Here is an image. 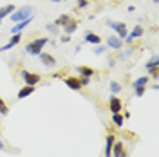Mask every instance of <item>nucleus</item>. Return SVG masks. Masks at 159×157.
Returning <instances> with one entry per match:
<instances>
[{
	"mask_svg": "<svg viewBox=\"0 0 159 157\" xmlns=\"http://www.w3.org/2000/svg\"><path fill=\"white\" fill-rule=\"evenodd\" d=\"M76 29H78V20H74V18H70L65 25H63V31H65V34H72V33H76Z\"/></svg>",
	"mask_w": 159,
	"mask_h": 157,
	"instance_id": "nucleus-13",
	"label": "nucleus"
},
{
	"mask_svg": "<svg viewBox=\"0 0 159 157\" xmlns=\"http://www.w3.org/2000/svg\"><path fill=\"white\" fill-rule=\"evenodd\" d=\"M31 22H33V18L24 20V22H16V24H15V27L11 29V33H13V34H16V33H22V29H25V27L29 25Z\"/></svg>",
	"mask_w": 159,
	"mask_h": 157,
	"instance_id": "nucleus-17",
	"label": "nucleus"
},
{
	"mask_svg": "<svg viewBox=\"0 0 159 157\" xmlns=\"http://www.w3.org/2000/svg\"><path fill=\"white\" fill-rule=\"evenodd\" d=\"M65 85L70 88V90H81V81H80V78H76V76H65Z\"/></svg>",
	"mask_w": 159,
	"mask_h": 157,
	"instance_id": "nucleus-7",
	"label": "nucleus"
},
{
	"mask_svg": "<svg viewBox=\"0 0 159 157\" xmlns=\"http://www.w3.org/2000/svg\"><path fill=\"white\" fill-rule=\"evenodd\" d=\"M51 2H54V4H56V2H61V0H51Z\"/></svg>",
	"mask_w": 159,
	"mask_h": 157,
	"instance_id": "nucleus-34",
	"label": "nucleus"
},
{
	"mask_svg": "<svg viewBox=\"0 0 159 157\" xmlns=\"http://www.w3.org/2000/svg\"><path fill=\"white\" fill-rule=\"evenodd\" d=\"M114 134H109L107 136V141H105V157H110V152H112V145H114Z\"/></svg>",
	"mask_w": 159,
	"mask_h": 157,
	"instance_id": "nucleus-18",
	"label": "nucleus"
},
{
	"mask_svg": "<svg viewBox=\"0 0 159 157\" xmlns=\"http://www.w3.org/2000/svg\"><path fill=\"white\" fill-rule=\"evenodd\" d=\"M157 63H159V58H157V56H152V58L145 63V69H148V67H156Z\"/></svg>",
	"mask_w": 159,
	"mask_h": 157,
	"instance_id": "nucleus-23",
	"label": "nucleus"
},
{
	"mask_svg": "<svg viewBox=\"0 0 159 157\" xmlns=\"http://www.w3.org/2000/svg\"><path fill=\"white\" fill-rule=\"evenodd\" d=\"M152 2H154V4H157V2H159V0H152Z\"/></svg>",
	"mask_w": 159,
	"mask_h": 157,
	"instance_id": "nucleus-35",
	"label": "nucleus"
},
{
	"mask_svg": "<svg viewBox=\"0 0 159 157\" xmlns=\"http://www.w3.org/2000/svg\"><path fill=\"white\" fill-rule=\"evenodd\" d=\"M147 70H148V74H150V76H152L154 79H157V78H159V69H157V65H156V67H148Z\"/></svg>",
	"mask_w": 159,
	"mask_h": 157,
	"instance_id": "nucleus-24",
	"label": "nucleus"
},
{
	"mask_svg": "<svg viewBox=\"0 0 159 157\" xmlns=\"http://www.w3.org/2000/svg\"><path fill=\"white\" fill-rule=\"evenodd\" d=\"M47 43H49V38H36L25 45V52H29L31 56H38Z\"/></svg>",
	"mask_w": 159,
	"mask_h": 157,
	"instance_id": "nucleus-2",
	"label": "nucleus"
},
{
	"mask_svg": "<svg viewBox=\"0 0 159 157\" xmlns=\"http://www.w3.org/2000/svg\"><path fill=\"white\" fill-rule=\"evenodd\" d=\"M89 2H90V0H89Z\"/></svg>",
	"mask_w": 159,
	"mask_h": 157,
	"instance_id": "nucleus-36",
	"label": "nucleus"
},
{
	"mask_svg": "<svg viewBox=\"0 0 159 157\" xmlns=\"http://www.w3.org/2000/svg\"><path fill=\"white\" fill-rule=\"evenodd\" d=\"M110 157H129L127 150H125V145L121 141H114L112 145V152H110Z\"/></svg>",
	"mask_w": 159,
	"mask_h": 157,
	"instance_id": "nucleus-5",
	"label": "nucleus"
},
{
	"mask_svg": "<svg viewBox=\"0 0 159 157\" xmlns=\"http://www.w3.org/2000/svg\"><path fill=\"white\" fill-rule=\"evenodd\" d=\"M76 72H80V76H83V78H92L96 70L92 67H87V65H80V67H76Z\"/></svg>",
	"mask_w": 159,
	"mask_h": 157,
	"instance_id": "nucleus-10",
	"label": "nucleus"
},
{
	"mask_svg": "<svg viewBox=\"0 0 159 157\" xmlns=\"http://www.w3.org/2000/svg\"><path fill=\"white\" fill-rule=\"evenodd\" d=\"M112 123H114L116 127H123V123H125V118L121 116V112H118V114H112Z\"/></svg>",
	"mask_w": 159,
	"mask_h": 157,
	"instance_id": "nucleus-21",
	"label": "nucleus"
},
{
	"mask_svg": "<svg viewBox=\"0 0 159 157\" xmlns=\"http://www.w3.org/2000/svg\"><path fill=\"white\" fill-rule=\"evenodd\" d=\"M107 43H109V47L110 49H121L123 47V40L121 38H118V36H109L107 38Z\"/></svg>",
	"mask_w": 159,
	"mask_h": 157,
	"instance_id": "nucleus-15",
	"label": "nucleus"
},
{
	"mask_svg": "<svg viewBox=\"0 0 159 157\" xmlns=\"http://www.w3.org/2000/svg\"><path fill=\"white\" fill-rule=\"evenodd\" d=\"M69 40H70V36H69V34H63V36H61V42H63V43H67Z\"/></svg>",
	"mask_w": 159,
	"mask_h": 157,
	"instance_id": "nucleus-32",
	"label": "nucleus"
},
{
	"mask_svg": "<svg viewBox=\"0 0 159 157\" xmlns=\"http://www.w3.org/2000/svg\"><path fill=\"white\" fill-rule=\"evenodd\" d=\"M85 42H87V43H94V45H99V43H101V38H99L98 34H94V33L87 31V33H85Z\"/></svg>",
	"mask_w": 159,
	"mask_h": 157,
	"instance_id": "nucleus-19",
	"label": "nucleus"
},
{
	"mask_svg": "<svg viewBox=\"0 0 159 157\" xmlns=\"http://www.w3.org/2000/svg\"><path fill=\"white\" fill-rule=\"evenodd\" d=\"M20 76H22V79L25 81V85H33V87H36L40 81H42L40 74H36V72H29V70H20Z\"/></svg>",
	"mask_w": 159,
	"mask_h": 157,
	"instance_id": "nucleus-3",
	"label": "nucleus"
},
{
	"mask_svg": "<svg viewBox=\"0 0 159 157\" xmlns=\"http://www.w3.org/2000/svg\"><path fill=\"white\" fill-rule=\"evenodd\" d=\"M148 76H141V78H138V79H134L132 81V88L136 90V88H147L148 87Z\"/></svg>",
	"mask_w": 159,
	"mask_h": 157,
	"instance_id": "nucleus-11",
	"label": "nucleus"
},
{
	"mask_svg": "<svg viewBox=\"0 0 159 157\" xmlns=\"http://www.w3.org/2000/svg\"><path fill=\"white\" fill-rule=\"evenodd\" d=\"M4 148H6V145H4V141L0 139V150H4Z\"/></svg>",
	"mask_w": 159,
	"mask_h": 157,
	"instance_id": "nucleus-33",
	"label": "nucleus"
},
{
	"mask_svg": "<svg viewBox=\"0 0 159 157\" xmlns=\"http://www.w3.org/2000/svg\"><path fill=\"white\" fill-rule=\"evenodd\" d=\"M107 24H109V27H112V31L118 33V38L123 40L127 34H129V29H127V25H125L123 22H112V20H109Z\"/></svg>",
	"mask_w": 159,
	"mask_h": 157,
	"instance_id": "nucleus-4",
	"label": "nucleus"
},
{
	"mask_svg": "<svg viewBox=\"0 0 159 157\" xmlns=\"http://www.w3.org/2000/svg\"><path fill=\"white\" fill-rule=\"evenodd\" d=\"M45 29H49V33H52V34H58V33H60V29L54 25V24H47V27H45Z\"/></svg>",
	"mask_w": 159,
	"mask_h": 157,
	"instance_id": "nucleus-26",
	"label": "nucleus"
},
{
	"mask_svg": "<svg viewBox=\"0 0 159 157\" xmlns=\"http://www.w3.org/2000/svg\"><path fill=\"white\" fill-rule=\"evenodd\" d=\"M94 52H96V54H103V52H107V47H105V45H96Z\"/></svg>",
	"mask_w": 159,
	"mask_h": 157,
	"instance_id": "nucleus-27",
	"label": "nucleus"
},
{
	"mask_svg": "<svg viewBox=\"0 0 159 157\" xmlns=\"http://www.w3.org/2000/svg\"><path fill=\"white\" fill-rule=\"evenodd\" d=\"M69 20H70L69 15H60L58 18L54 20V25H56V27H63V25H65V24H67Z\"/></svg>",
	"mask_w": 159,
	"mask_h": 157,
	"instance_id": "nucleus-20",
	"label": "nucleus"
},
{
	"mask_svg": "<svg viewBox=\"0 0 159 157\" xmlns=\"http://www.w3.org/2000/svg\"><path fill=\"white\" fill-rule=\"evenodd\" d=\"M20 40H22V34H20V33H16V34H13V38L9 40V43H6L4 47H0V52H2V51H7V49H11V47H15V45H18V43H20Z\"/></svg>",
	"mask_w": 159,
	"mask_h": 157,
	"instance_id": "nucleus-14",
	"label": "nucleus"
},
{
	"mask_svg": "<svg viewBox=\"0 0 159 157\" xmlns=\"http://www.w3.org/2000/svg\"><path fill=\"white\" fill-rule=\"evenodd\" d=\"M134 92H136V96H138V98H141V96H145V92H147V88H136Z\"/></svg>",
	"mask_w": 159,
	"mask_h": 157,
	"instance_id": "nucleus-29",
	"label": "nucleus"
},
{
	"mask_svg": "<svg viewBox=\"0 0 159 157\" xmlns=\"http://www.w3.org/2000/svg\"><path fill=\"white\" fill-rule=\"evenodd\" d=\"M40 61L45 65V67H54L56 65V58L52 56V54H49V52H40Z\"/></svg>",
	"mask_w": 159,
	"mask_h": 157,
	"instance_id": "nucleus-9",
	"label": "nucleus"
},
{
	"mask_svg": "<svg viewBox=\"0 0 159 157\" xmlns=\"http://www.w3.org/2000/svg\"><path fill=\"white\" fill-rule=\"evenodd\" d=\"M143 33H145V29H143L141 25H136V27L130 31L127 36H125V42H127V43H132V40H136V38H139V36H143Z\"/></svg>",
	"mask_w": 159,
	"mask_h": 157,
	"instance_id": "nucleus-8",
	"label": "nucleus"
},
{
	"mask_svg": "<svg viewBox=\"0 0 159 157\" xmlns=\"http://www.w3.org/2000/svg\"><path fill=\"white\" fill-rule=\"evenodd\" d=\"M9 18L16 24V22H24V20H29L34 18V7L33 6H22L18 9H15L9 15Z\"/></svg>",
	"mask_w": 159,
	"mask_h": 157,
	"instance_id": "nucleus-1",
	"label": "nucleus"
},
{
	"mask_svg": "<svg viewBox=\"0 0 159 157\" xmlns=\"http://www.w3.org/2000/svg\"><path fill=\"white\" fill-rule=\"evenodd\" d=\"M80 81H81V87H87V85H89V81H90V78H83V76H81Z\"/></svg>",
	"mask_w": 159,
	"mask_h": 157,
	"instance_id": "nucleus-30",
	"label": "nucleus"
},
{
	"mask_svg": "<svg viewBox=\"0 0 159 157\" xmlns=\"http://www.w3.org/2000/svg\"><path fill=\"white\" fill-rule=\"evenodd\" d=\"M65 76V70H60V72H54L52 74V78H63Z\"/></svg>",
	"mask_w": 159,
	"mask_h": 157,
	"instance_id": "nucleus-31",
	"label": "nucleus"
},
{
	"mask_svg": "<svg viewBox=\"0 0 159 157\" xmlns=\"http://www.w3.org/2000/svg\"><path fill=\"white\" fill-rule=\"evenodd\" d=\"M13 11H15V6L13 4H6L4 7H0V24H2V20L6 18V16H9Z\"/></svg>",
	"mask_w": 159,
	"mask_h": 157,
	"instance_id": "nucleus-16",
	"label": "nucleus"
},
{
	"mask_svg": "<svg viewBox=\"0 0 159 157\" xmlns=\"http://www.w3.org/2000/svg\"><path fill=\"white\" fill-rule=\"evenodd\" d=\"M34 88L36 87H33V85H25V87H22L18 90V94H16V98L18 99H25L27 96H31V94L34 92Z\"/></svg>",
	"mask_w": 159,
	"mask_h": 157,
	"instance_id": "nucleus-12",
	"label": "nucleus"
},
{
	"mask_svg": "<svg viewBox=\"0 0 159 157\" xmlns=\"http://www.w3.org/2000/svg\"><path fill=\"white\" fill-rule=\"evenodd\" d=\"M109 108H110V112H112V114H118V112L123 110V103H121V99H119L116 94L109 99Z\"/></svg>",
	"mask_w": 159,
	"mask_h": 157,
	"instance_id": "nucleus-6",
	"label": "nucleus"
},
{
	"mask_svg": "<svg viewBox=\"0 0 159 157\" xmlns=\"http://www.w3.org/2000/svg\"><path fill=\"white\" fill-rule=\"evenodd\" d=\"M110 90H112V94H118L119 90H121V85H119L118 81H110Z\"/></svg>",
	"mask_w": 159,
	"mask_h": 157,
	"instance_id": "nucleus-25",
	"label": "nucleus"
},
{
	"mask_svg": "<svg viewBox=\"0 0 159 157\" xmlns=\"http://www.w3.org/2000/svg\"><path fill=\"white\" fill-rule=\"evenodd\" d=\"M7 114H9V108L6 105V101L0 98V116H7Z\"/></svg>",
	"mask_w": 159,
	"mask_h": 157,
	"instance_id": "nucleus-22",
	"label": "nucleus"
},
{
	"mask_svg": "<svg viewBox=\"0 0 159 157\" xmlns=\"http://www.w3.org/2000/svg\"><path fill=\"white\" fill-rule=\"evenodd\" d=\"M89 6V0H78V7L80 9H83V7H87Z\"/></svg>",
	"mask_w": 159,
	"mask_h": 157,
	"instance_id": "nucleus-28",
	"label": "nucleus"
}]
</instances>
